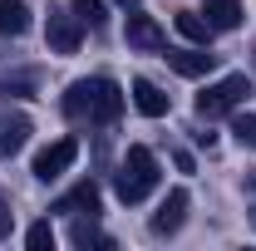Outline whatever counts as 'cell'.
Listing matches in <instances>:
<instances>
[{
  "instance_id": "cell-1",
  "label": "cell",
  "mask_w": 256,
  "mask_h": 251,
  "mask_svg": "<svg viewBox=\"0 0 256 251\" xmlns=\"http://www.w3.org/2000/svg\"><path fill=\"white\" fill-rule=\"evenodd\" d=\"M64 114H69V124H89V128L118 124V114H124V89H118L108 74L74 79V84L64 89Z\"/></svg>"
},
{
  "instance_id": "cell-2",
  "label": "cell",
  "mask_w": 256,
  "mask_h": 251,
  "mask_svg": "<svg viewBox=\"0 0 256 251\" xmlns=\"http://www.w3.org/2000/svg\"><path fill=\"white\" fill-rule=\"evenodd\" d=\"M114 188H118V202H128V207H138L148 192L158 188V158H153V148L133 143V148L124 153V162H118Z\"/></svg>"
},
{
  "instance_id": "cell-3",
  "label": "cell",
  "mask_w": 256,
  "mask_h": 251,
  "mask_svg": "<svg viewBox=\"0 0 256 251\" xmlns=\"http://www.w3.org/2000/svg\"><path fill=\"white\" fill-rule=\"evenodd\" d=\"M246 94H252V79H246V74H226V79L207 84V89L197 94V118L212 124V118H222V114H236Z\"/></svg>"
},
{
  "instance_id": "cell-4",
  "label": "cell",
  "mask_w": 256,
  "mask_h": 251,
  "mask_svg": "<svg viewBox=\"0 0 256 251\" xmlns=\"http://www.w3.org/2000/svg\"><path fill=\"white\" fill-rule=\"evenodd\" d=\"M74 158H79V138H54L50 148H40L34 153V178L40 182H54V178H64L69 168H74Z\"/></svg>"
},
{
  "instance_id": "cell-5",
  "label": "cell",
  "mask_w": 256,
  "mask_h": 251,
  "mask_svg": "<svg viewBox=\"0 0 256 251\" xmlns=\"http://www.w3.org/2000/svg\"><path fill=\"white\" fill-rule=\"evenodd\" d=\"M44 40H50L54 54H79V44H84V25H79V15H50Z\"/></svg>"
},
{
  "instance_id": "cell-6",
  "label": "cell",
  "mask_w": 256,
  "mask_h": 251,
  "mask_svg": "<svg viewBox=\"0 0 256 251\" xmlns=\"http://www.w3.org/2000/svg\"><path fill=\"white\" fill-rule=\"evenodd\" d=\"M162 60L172 64V69H178L182 79H202V74H212V69H217V54H212L207 44H188V50H168Z\"/></svg>"
},
{
  "instance_id": "cell-7",
  "label": "cell",
  "mask_w": 256,
  "mask_h": 251,
  "mask_svg": "<svg viewBox=\"0 0 256 251\" xmlns=\"http://www.w3.org/2000/svg\"><path fill=\"white\" fill-rule=\"evenodd\" d=\"M128 44L158 54V50H168V34H162V25L153 20V15H128Z\"/></svg>"
},
{
  "instance_id": "cell-8",
  "label": "cell",
  "mask_w": 256,
  "mask_h": 251,
  "mask_svg": "<svg viewBox=\"0 0 256 251\" xmlns=\"http://www.w3.org/2000/svg\"><path fill=\"white\" fill-rule=\"evenodd\" d=\"M182 222H188V192H182V188H172L168 197H162L158 217H153V232H158V236H172Z\"/></svg>"
},
{
  "instance_id": "cell-9",
  "label": "cell",
  "mask_w": 256,
  "mask_h": 251,
  "mask_svg": "<svg viewBox=\"0 0 256 251\" xmlns=\"http://www.w3.org/2000/svg\"><path fill=\"white\" fill-rule=\"evenodd\" d=\"M30 133H34V128H30L25 114H5V118H0V162L20 153V148L30 143Z\"/></svg>"
},
{
  "instance_id": "cell-10",
  "label": "cell",
  "mask_w": 256,
  "mask_h": 251,
  "mask_svg": "<svg viewBox=\"0 0 256 251\" xmlns=\"http://www.w3.org/2000/svg\"><path fill=\"white\" fill-rule=\"evenodd\" d=\"M133 108L143 118H162L168 114V94H162L153 79H133Z\"/></svg>"
},
{
  "instance_id": "cell-11",
  "label": "cell",
  "mask_w": 256,
  "mask_h": 251,
  "mask_svg": "<svg viewBox=\"0 0 256 251\" xmlns=\"http://www.w3.org/2000/svg\"><path fill=\"white\" fill-rule=\"evenodd\" d=\"M50 212H69V217L89 212V217H94V212H98V188H94V182H79V188H69V192H64V197L54 202V207H50Z\"/></svg>"
},
{
  "instance_id": "cell-12",
  "label": "cell",
  "mask_w": 256,
  "mask_h": 251,
  "mask_svg": "<svg viewBox=\"0 0 256 251\" xmlns=\"http://www.w3.org/2000/svg\"><path fill=\"white\" fill-rule=\"evenodd\" d=\"M202 15H207V25H212L217 34H222V30H236V25H242V0H207Z\"/></svg>"
},
{
  "instance_id": "cell-13",
  "label": "cell",
  "mask_w": 256,
  "mask_h": 251,
  "mask_svg": "<svg viewBox=\"0 0 256 251\" xmlns=\"http://www.w3.org/2000/svg\"><path fill=\"white\" fill-rule=\"evenodd\" d=\"M25 30H30V5L25 0H0V34L20 40Z\"/></svg>"
},
{
  "instance_id": "cell-14",
  "label": "cell",
  "mask_w": 256,
  "mask_h": 251,
  "mask_svg": "<svg viewBox=\"0 0 256 251\" xmlns=\"http://www.w3.org/2000/svg\"><path fill=\"white\" fill-rule=\"evenodd\" d=\"M172 25H178V34H182L188 44H212V34H217L212 25H207V20H202V15H197V10H182Z\"/></svg>"
},
{
  "instance_id": "cell-15",
  "label": "cell",
  "mask_w": 256,
  "mask_h": 251,
  "mask_svg": "<svg viewBox=\"0 0 256 251\" xmlns=\"http://www.w3.org/2000/svg\"><path fill=\"white\" fill-rule=\"evenodd\" d=\"M69 10H74V15H79V25H89V30H98V25L108 20L104 0H69Z\"/></svg>"
},
{
  "instance_id": "cell-16",
  "label": "cell",
  "mask_w": 256,
  "mask_h": 251,
  "mask_svg": "<svg viewBox=\"0 0 256 251\" xmlns=\"http://www.w3.org/2000/svg\"><path fill=\"white\" fill-rule=\"evenodd\" d=\"M69 242H74V246H114L94 222H74V226H69Z\"/></svg>"
},
{
  "instance_id": "cell-17",
  "label": "cell",
  "mask_w": 256,
  "mask_h": 251,
  "mask_svg": "<svg viewBox=\"0 0 256 251\" xmlns=\"http://www.w3.org/2000/svg\"><path fill=\"white\" fill-rule=\"evenodd\" d=\"M25 246H30V251H50V246H54V232H50V222H34L30 232H25Z\"/></svg>"
},
{
  "instance_id": "cell-18",
  "label": "cell",
  "mask_w": 256,
  "mask_h": 251,
  "mask_svg": "<svg viewBox=\"0 0 256 251\" xmlns=\"http://www.w3.org/2000/svg\"><path fill=\"white\" fill-rule=\"evenodd\" d=\"M232 133L242 138V148H256V114H236L232 118Z\"/></svg>"
},
{
  "instance_id": "cell-19",
  "label": "cell",
  "mask_w": 256,
  "mask_h": 251,
  "mask_svg": "<svg viewBox=\"0 0 256 251\" xmlns=\"http://www.w3.org/2000/svg\"><path fill=\"white\" fill-rule=\"evenodd\" d=\"M10 226H15V212H10V197H0V236H10Z\"/></svg>"
},
{
  "instance_id": "cell-20",
  "label": "cell",
  "mask_w": 256,
  "mask_h": 251,
  "mask_svg": "<svg viewBox=\"0 0 256 251\" xmlns=\"http://www.w3.org/2000/svg\"><path fill=\"white\" fill-rule=\"evenodd\" d=\"M118 5H138V0H118Z\"/></svg>"
}]
</instances>
